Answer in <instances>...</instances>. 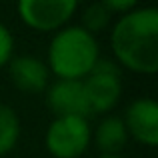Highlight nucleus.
Masks as SVG:
<instances>
[{
    "mask_svg": "<svg viewBox=\"0 0 158 158\" xmlns=\"http://www.w3.org/2000/svg\"><path fill=\"white\" fill-rule=\"evenodd\" d=\"M112 60L134 74L150 76L158 70V8L136 6L118 16L110 30Z\"/></svg>",
    "mask_w": 158,
    "mask_h": 158,
    "instance_id": "nucleus-1",
    "label": "nucleus"
},
{
    "mask_svg": "<svg viewBox=\"0 0 158 158\" xmlns=\"http://www.w3.org/2000/svg\"><path fill=\"white\" fill-rule=\"evenodd\" d=\"M100 58L96 36L80 24H68L52 34L44 62L56 80H84Z\"/></svg>",
    "mask_w": 158,
    "mask_h": 158,
    "instance_id": "nucleus-2",
    "label": "nucleus"
},
{
    "mask_svg": "<svg viewBox=\"0 0 158 158\" xmlns=\"http://www.w3.org/2000/svg\"><path fill=\"white\" fill-rule=\"evenodd\" d=\"M90 144L92 128L82 116H56L44 134V146L52 158H80Z\"/></svg>",
    "mask_w": 158,
    "mask_h": 158,
    "instance_id": "nucleus-3",
    "label": "nucleus"
},
{
    "mask_svg": "<svg viewBox=\"0 0 158 158\" xmlns=\"http://www.w3.org/2000/svg\"><path fill=\"white\" fill-rule=\"evenodd\" d=\"M90 114H108L122 96V72L114 60L100 58L82 80Z\"/></svg>",
    "mask_w": 158,
    "mask_h": 158,
    "instance_id": "nucleus-4",
    "label": "nucleus"
},
{
    "mask_svg": "<svg viewBox=\"0 0 158 158\" xmlns=\"http://www.w3.org/2000/svg\"><path fill=\"white\" fill-rule=\"evenodd\" d=\"M76 0H22L16 6L18 18L34 32H58L76 14Z\"/></svg>",
    "mask_w": 158,
    "mask_h": 158,
    "instance_id": "nucleus-5",
    "label": "nucleus"
},
{
    "mask_svg": "<svg viewBox=\"0 0 158 158\" xmlns=\"http://www.w3.org/2000/svg\"><path fill=\"white\" fill-rule=\"evenodd\" d=\"M128 138L148 148L158 146V102L150 96L134 98L120 116Z\"/></svg>",
    "mask_w": 158,
    "mask_h": 158,
    "instance_id": "nucleus-6",
    "label": "nucleus"
},
{
    "mask_svg": "<svg viewBox=\"0 0 158 158\" xmlns=\"http://www.w3.org/2000/svg\"><path fill=\"white\" fill-rule=\"evenodd\" d=\"M46 104L54 112V118L56 116L88 118L90 116L82 80H54L46 88Z\"/></svg>",
    "mask_w": 158,
    "mask_h": 158,
    "instance_id": "nucleus-7",
    "label": "nucleus"
},
{
    "mask_svg": "<svg viewBox=\"0 0 158 158\" xmlns=\"http://www.w3.org/2000/svg\"><path fill=\"white\" fill-rule=\"evenodd\" d=\"M6 68L10 82L20 92L40 94L46 92L48 84H50V70H48L46 62L38 56H30V54L14 56Z\"/></svg>",
    "mask_w": 158,
    "mask_h": 158,
    "instance_id": "nucleus-8",
    "label": "nucleus"
},
{
    "mask_svg": "<svg viewBox=\"0 0 158 158\" xmlns=\"http://www.w3.org/2000/svg\"><path fill=\"white\" fill-rule=\"evenodd\" d=\"M92 140L100 150V154H120L130 138H128L122 118L114 114H106L92 130Z\"/></svg>",
    "mask_w": 158,
    "mask_h": 158,
    "instance_id": "nucleus-9",
    "label": "nucleus"
},
{
    "mask_svg": "<svg viewBox=\"0 0 158 158\" xmlns=\"http://www.w3.org/2000/svg\"><path fill=\"white\" fill-rule=\"evenodd\" d=\"M22 134V122L18 112L10 104L0 102V156L10 154Z\"/></svg>",
    "mask_w": 158,
    "mask_h": 158,
    "instance_id": "nucleus-10",
    "label": "nucleus"
},
{
    "mask_svg": "<svg viewBox=\"0 0 158 158\" xmlns=\"http://www.w3.org/2000/svg\"><path fill=\"white\" fill-rule=\"evenodd\" d=\"M112 22V16L110 12L106 10V6L102 2H92L82 10V24L80 26L84 28L86 32L96 36L98 32L106 30Z\"/></svg>",
    "mask_w": 158,
    "mask_h": 158,
    "instance_id": "nucleus-11",
    "label": "nucleus"
},
{
    "mask_svg": "<svg viewBox=\"0 0 158 158\" xmlns=\"http://www.w3.org/2000/svg\"><path fill=\"white\" fill-rule=\"evenodd\" d=\"M12 58H14V36L6 24L0 22V70L6 68Z\"/></svg>",
    "mask_w": 158,
    "mask_h": 158,
    "instance_id": "nucleus-12",
    "label": "nucleus"
},
{
    "mask_svg": "<svg viewBox=\"0 0 158 158\" xmlns=\"http://www.w3.org/2000/svg\"><path fill=\"white\" fill-rule=\"evenodd\" d=\"M102 4L106 6V10L110 12L112 18H114V16H124L126 12L134 10V8L138 6L134 0H102Z\"/></svg>",
    "mask_w": 158,
    "mask_h": 158,
    "instance_id": "nucleus-13",
    "label": "nucleus"
},
{
    "mask_svg": "<svg viewBox=\"0 0 158 158\" xmlns=\"http://www.w3.org/2000/svg\"><path fill=\"white\" fill-rule=\"evenodd\" d=\"M98 158H122L120 154H100Z\"/></svg>",
    "mask_w": 158,
    "mask_h": 158,
    "instance_id": "nucleus-14",
    "label": "nucleus"
}]
</instances>
